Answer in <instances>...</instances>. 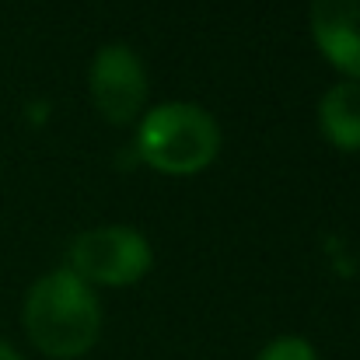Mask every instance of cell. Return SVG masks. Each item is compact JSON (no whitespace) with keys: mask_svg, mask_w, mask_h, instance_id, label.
Instances as JSON below:
<instances>
[{"mask_svg":"<svg viewBox=\"0 0 360 360\" xmlns=\"http://www.w3.org/2000/svg\"><path fill=\"white\" fill-rule=\"evenodd\" d=\"M25 333L35 350L53 360L84 357L102 336V304L91 283L70 269L39 276L21 308Z\"/></svg>","mask_w":360,"mask_h":360,"instance_id":"obj_1","label":"cell"},{"mask_svg":"<svg viewBox=\"0 0 360 360\" xmlns=\"http://www.w3.org/2000/svg\"><path fill=\"white\" fill-rule=\"evenodd\" d=\"M140 158L161 175H196L221 154V126L193 102H165L136 129Z\"/></svg>","mask_w":360,"mask_h":360,"instance_id":"obj_2","label":"cell"},{"mask_svg":"<svg viewBox=\"0 0 360 360\" xmlns=\"http://www.w3.org/2000/svg\"><path fill=\"white\" fill-rule=\"evenodd\" d=\"M67 262H70L67 269L77 273L84 283L129 287L140 276H147V269L154 262V248L136 228L109 224V228L81 231L70 241Z\"/></svg>","mask_w":360,"mask_h":360,"instance_id":"obj_3","label":"cell"},{"mask_svg":"<svg viewBox=\"0 0 360 360\" xmlns=\"http://www.w3.org/2000/svg\"><path fill=\"white\" fill-rule=\"evenodd\" d=\"M88 84H91L95 109L116 126L136 120L147 105V67L122 42L102 46L95 53Z\"/></svg>","mask_w":360,"mask_h":360,"instance_id":"obj_4","label":"cell"},{"mask_svg":"<svg viewBox=\"0 0 360 360\" xmlns=\"http://www.w3.org/2000/svg\"><path fill=\"white\" fill-rule=\"evenodd\" d=\"M311 35L347 81H360V0H311Z\"/></svg>","mask_w":360,"mask_h":360,"instance_id":"obj_5","label":"cell"},{"mask_svg":"<svg viewBox=\"0 0 360 360\" xmlns=\"http://www.w3.org/2000/svg\"><path fill=\"white\" fill-rule=\"evenodd\" d=\"M322 133L340 150H360V81H340L319 102Z\"/></svg>","mask_w":360,"mask_h":360,"instance_id":"obj_6","label":"cell"},{"mask_svg":"<svg viewBox=\"0 0 360 360\" xmlns=\"http://www.w3.org/2000/svg\"><path fill=\"white\" fill-rule=\"evenodd\" d=\"M255 360H319V350L304 336H276L259 350Z\"/></svg>","mask_w":360,"mask_h":360,"instance_id":"obj_7","label":"cell"},{"mask_svg":"<svg viewBox=\"0 0 360 360\" xmlns=\"http://www.w3.org/2000/svg\"><path fill=\"white\" fill-rule=\"evenodd\" d=\"M0 360H25V357H21L11 343H4V340H0Z\"/></svg>","mask_w":360,"mask_h":360,"instance_id":"obj_8","label":"cell"}]
</instances>
